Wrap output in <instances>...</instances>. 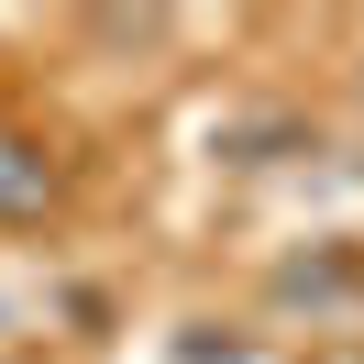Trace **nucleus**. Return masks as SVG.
<instances>
[{"mask_svg":"<svg viewBox=\"0 0 364 364\" xmlns=\"http://www.w3.org/2000/svg\"><path fill=\"white\" fill-rule=\"evenodd\" d=\"M23 210H45V166L23 144H0V221H23Z\"/></svg>","mask_w":364,"mask_h":364,"instance_id":"nucleus-1","label":"nucleus"}]
</instances>
